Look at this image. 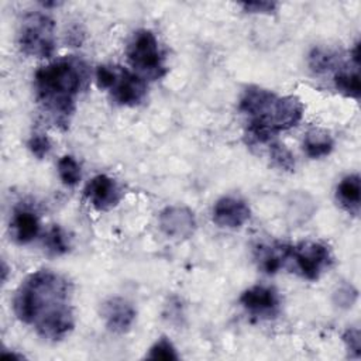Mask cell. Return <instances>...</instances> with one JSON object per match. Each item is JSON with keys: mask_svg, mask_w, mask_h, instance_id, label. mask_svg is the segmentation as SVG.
<instances>
[{"mask_svg": "<svg viewBox=\"0 0 361 361\" xmlns=\"http://www.w3.org/2000/svg\"><path fill=\"white\" fill-rule=\"evenodd\" d=\"M240 111L248 117V135L255 142H271L276 133L289 130L302 120L303 104L293 96L250 86L240 99Z\"/></svg>", "mask_w": 361, "mask_h": 361, "instance_id": "3957f363", "label": "cell"}, {"mask_svg": "<svg viewBox=\"0 0 361 361\" xmlns=\"http://www.w3.org/2000/svg\"><path fill=\"white\" fill-rule=\"evenodd\" d=\"M148 360H165V361H172V360H179V355L176 353V348L173 347L172 341L166 337L158 338L149 348L148 354L145 355Z\"/></svg>", "mask_w": 361, "mask_h": 361, "instance_id": "44dd1931", "label": "cell"}, {"mask_svg": "<svg viewBox=\"0 0 361 361\" xmlns=\"http://www.w3.org/2000/svg\"><path fill=\"white\" fill-rule=\"evenodd\" d=\"M28 149L34 157L42 159L51 151V141L42 133H34L28 140Z\"/></svg>", "mask_w": 361, "mask_h": 361, "instance_id": "603a6c76", "label": "cell"}, {"mask_svg": "<svg viewBox=\"0 0 361 361\" xmlns=\"http://www.w3.org/2000/svg\"><path fill=\"white\" fill-rule=\"evenodd\" d=\"M21 52L35 58H51L55 51V23L44 13L24 16L18 30Z\"/></svg>", "mask_w": 361, "mask_h": 361, "instance_id": "8992f818", "label": "cell"}, {"mask_svg": "<svg viewBox=\"0 0 361 361\" xmlns=\"http://www.w3.org/2000/svg\"><path fill=\"white\" fill-rule=\"evenodd\" d=\"M300 275L306 279L314 281L329 268L331 255L329 248L317 241H303L290 247V259Z\"/></svg>", "mask_w": 361, "mask_h": 361, "instance_id": "52a82bcc", "label": "cell"}, {"mask_svg": "<svg viewBox=\"0 0 361 361\" xmlns=\"http://www.w3.org/2000/svg\"><path fill=\"white\" fill-rule=\"evenodd\" d=\"M240 6L250 14H272L278 7L275 1H248L241 3Z\"/></svg>", "mask_w": 361, "mask_h": 361, "instance_id": "484cf974", "label": "cell"}, {"mask_svg": "<svg viewBox=\"0 0 361 361\" xmlns=\"http://www.w3.org/2000/svg\"><path fill=\"white\" fill-rule=\"evenodd\" d=\"M334 86L336 89L347 97L358 99L360 97V75L358 71L338 69L334 73Z\"/></svg>", "mask_w": 361, "mask_h": 361, "instance_id": "e0dca14e", "label": "cell"}, {"mask_svg": "<svg viewBox=\"0 0 361 361\" xmlns=\"http://www.w3.org/2000/svg\"><path fill=\"white\" fill-rule=\"evenodd\" d=\"M333 300L338 307H343V309L351 307L357 300V289L353 285L344 283L338 286V289L334 292Z\"/></svg>", "mask_w": 361, "mask_h": 361, "instance_id": "cb8c5ba5", "label": "cell"}, {"mask_svg": "<svg viewBox=\"0 0 361 361\" xmlns=\"http://www.w3.org/2000/svg\"><path fill=\"white\" fill-rule=\"evenodd\" d=\"M334 141L331 135L322 128H312L306 133L303 140V149L309 158L317 159L327 157L333 149Z\"/></svg>", "mask_w": 361, "mask_h": 361, "instance_id": "2e32d148", "label": "cell"}, {"mask_svg": "<svg viewBox=\"0 0 361 361\" xmlns=\"http://www.w3.org/2000/svg\"><path fill=\"white\" fill-rule=\"evenodd\" d=\"M161 231L173 240L189 238L196 230L193 212L186 206H168L158 216Z\"/></svg>", "mask_w": 361, "mask_h": 361, "instance_id": "ba28073f", "label": "cell"}, {"mask_svg": "<svg viewBox=\"0 0 361 361\" xmlns=\"http://www.w3.org/2000/svg\"><path fill=\"white\" fill-rule=\"evenodd\" d=\"M258 268L265 274H275L290 259V245L285 244H261L255 248Z\"/></svg>", "mask_w": 361, "mask_h": 361, "instance_id": "5bb4252c", "label": "cell"}, {"mask_svg": "<svg viewBox=\"0 0 361 361\" xmlns=\"http://www.w3.org/2000/svg\"><path fill=\"white\" fill-rule=\"evenodd\" d=\"M71 283L48 269L28 275L18 286L13 309L17 319L35 329L42 338L56 341L66 337L73 326Z\"/></svg>", "mask_w": 361, "mask_h": 361, "instance_id": "6da1fadb", "label": "cell"}, {"mask_svg": "<svg viewBox=\"0 0 361 361\" xmlns=\"http://www.w3.org/2000/svg\"><path fill=\"white\" fill-rule=\"evenodd\" d=\"M96 82L120 106H137L147 94L145 80L117 65H100L96 71Z\"/></svg>", "mask_w": 361, "mask_h": 361, "instance_id": "277c9868", "label": "cell"}, {"mask_svg": "<svg viewBox=\"0 0 361 361\" xmlns=\"http://www.w3.org/2000/svg\"><path fill=\"white\" fill-rule=\"evenodd\" d=\"M361 180L357 173L347 175L340 180L336 189V196L338 203L351 214L357 216L360 212L361 200Z\"/></svg>", "mask_w": 361, "mask_h": 361, "instance_id": "9a60e30c", "label": "cell"}, {"mask_svg": "<svg viewBox=\"0 0 361 361\" xmlns=\"http://www.w3.org/2000/svg\"><path fill=\"white\" fill-rule=\"evenodd\" d=\"M58 175L63 185L75 186L82 176L80 165L72 155H65L58 161Z\"/></svg>", "mask_w": 361, "mask_h": 361, "instance_id": "d6986e66", "label": "cell"}, {"mask_svg": "<svg viewBox=\"0 0 361 361\" xmlns=\"http://www.w3.org/2000/svg\"><path fill=\"white\" fill-rule=\"evenodd\" d=\"M127 59L135 73L144 80L161 79L165 72V58L155 34L149 30H138L127 45Z\"/></svg>", "mask_w": 361, "mask_h": 361, "instance_id": "5b68a950", "label": "cell"}, {"mask_svg": "<svg viewBox=\"0 0 361 361\" xmlns=\"http://www.w3.org/2000/svg\"><path fill=\"white\" fill-rule=\"evenodd\" d=\"M240 303L250 314L259 319L274 317L279 310V296L276 290L262 285L245 289L240 296Z\"/></svg>", "mask_w": 361, "mask_h": 361, "instance_id": "9c48e42d", "label": "cell"}, {"mask_svg": "<svg viewBox=\"0 0 361 361\" xmlns=\"http://www.w3.org/2000/svg\"><path fill=\"white\" fill-rule=\"evenodd\" d=\"M85 196L97 210H110L120 202L121 192L113 178L100 173L87 182Z\"/></svg>", "mask_w": 361, "mask_h": 361, "instance_id": "8fae6325", "label": "cell"}, {"mask_svg": "<svg viewBox=\"0 0 361 361\" xmlns=\"http://www.w3.org/2000/svg\"><path fill=\"white\" fill-rule=\"evenodd\" d=\"M343 341L348 350V353H353L354 357H360L361 350V334L357 327H350L343 334Z\"/></svg>", "mask_w": 361, "mask_h": 361, "instance_id": "d4e9b609", "label": "cell"}, {"mask_svg": "<svg viewBox=\"0 0 361 361\" xmlns=\"http://www.w3.org/2000/svg\"><path fill=\"white\" fill-rule=\"evenodd\" d=\"M269 157L275 166H278L282 171L292 172L295 169V158L292 152L279 142H271L269 145Z\"/></svg>", "mask_w": 361, "mask_h": 361, "instance_id": "ffe728a7", "label": "cell"}, {"mask_svg": "<svg viewBox=\"0 0 361 361\" xmlns=\"http://www.w3.org/2000/svg\"><path fill=\"white\" fill-rule=\"evenodd\" d=\"M102 317L110 331L121 334L131 329L135 320V309L127 299L114 296L103 302Z\"/></svg>", "mask_w": 361, "mask_h": 361, "instance_id": "7c38bea8", "label": "cell"}, {"mask_svg": "<svg viewBox=\"0 0 361 361\" xmlns=\"http://www.w3.org/2000/svg\"><path fill=\"white\" fill-rule=\"evenodd\" d=\"M45 247H47L48 252L52 255H62V254L68 252L69 244H68L65 233L62 231V228L59 226H54L48 231V234L45 237Z\"/></svg>", "mask_w": 361, "mask_h": 361, "instance_id": "7402d4cb", "label": "cell"}, {"mask_svg": "<svg viewBox=\"0 0 361 361\" xmlns=\"http://www.w3.org/2000/svg\"><path fill=\"white\" fill-rule=\"evenodd\" d=\"M87 79L83 61L75 56L61 58L41 66L34 75V87L38 103L59 128L69 126L75 111L76 96Z\"/></svg>", "mask_w": 361, "mask_h": 361, "instance_id": "7a4b0ae2", "label": "cell"}, {"mask_svg": "<svg viewBox=\"0 0 361 361\" xmlns=\"http://www.w3.org/2000/svg\"><path fill=\"white\" fill-rule=\"evenodd\" d=\"M10 233L18 244L31 243L39 233V220L35 212L27 207L16 209L10 221Z\"/></svg>", "mask_w": 361, "mask_h": 361, "instance_id": "4fadbf2b", "label": "cell"}, {"mask_svg": "<svg viewBox=\"0 0 361 361\" xmlns=\"http://www.w3.org/2000/svg\"><path fill=\"white\" fill-rule=\"evenodd\" d=\"M251 216L248 204L235 196H223L213 206V221L224 228H240Z\"/></svg>", "mask_w": 361, "mask_h": 361, "instance_id": "30bf717a", "label": "cell"}, {"mask_svg": "<svg viewBox=\"0 0 361 361\" xmlns=\"http://www.w3.org/2000/svg\"><path fill=\"white\" fill-rule=\"evenodd\" d=\"M340 56L324 48H314L309 55V66L314 73H324L338 66Z\"/></svg>", "mask_w": 361, "mask_h": 361, "instance_id": "ac0fdd59", "label": "cell"}]
</instances>
